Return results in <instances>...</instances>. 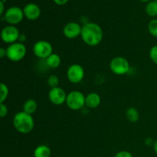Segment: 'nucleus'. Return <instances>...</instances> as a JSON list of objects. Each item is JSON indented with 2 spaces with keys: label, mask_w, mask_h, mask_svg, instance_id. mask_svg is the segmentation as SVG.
Segmentation results:
<instances>
[{
  "label": "nucleus",
  "mask_w": 157,
  "mask_h": 157,
  "mask_svg": "<svg viewBox=\"0 0 157 157\" xmlns=\"http://www.w3.org/2000/svg\"><path fill=\"white\" fill-rule=\"evenodd\" d=\"M12 123L15 130L23 134H27L32 132L35 127V121L32 115L23 110L15 113Z\"/></svg>",
  "instance_id": "2"
},
{
  "label": "nucleus",
  "mask_w": 157,
  "mask_h": 157,
  "mask_svg": "<svg viewBox=\"0 0 157 157\" xmlns=\"http://www.w3.org/2000/svg\"><path fill=\"white\" fill-rule=\"evenodd\" d=\"M34 157H51L52 150L47 145H39L34 150Z\"/></svg>",
  "instance_id": "15"
},
{
  "label": "nucleus",
  "mask_w": 157,
  "mask_h": 157,
  "mask_svg": "<svg viewBox=\"0 0 157 157\" xmlns=\"http://www.w3.org/2000/svg\"><path fill=\"white\" fill-rule=\"evenodd\" d=\"M148 31L152 36L157 38V18L152 19L149 22Z\"/></svg>",
  "instance_id": "20"
},
{
  "label": "nucleus",
  "mask_w": 157,
  "mask_h": 157,
  "mask_svg": "<svg viewBox=\"0 0 157 157\" xmlns=\"http://www.w3.org/2000/svg\"><path fill=\"white\" fill-rule=\"evenodd\" d=\"M140 2H150L151 0H140Z\"/></svg>",
  "instance_id": "31"
},
{
  "label": "nucleus",
  "mask_w": 157,
  "mask_h": 157,
  "mask_svg": "<svg viewBox=\"0 0 157 157\" xmlns=\"http://www.w3.org/2000/svg\"><path fill=\"white\" fill-rule=\"evenodd\" d=\"M81 30H82V26H81L79 23L71 21L64 25L63 29V34L67 38L74 39L81 35Z\"/></svg>",
  "instance_id": "11"
},
{
  "label": "nucleus",
  "mask_w": 157,
  "mask_h": 157,
  "mask_svg": "<svg viewBox=\"0 0 157 157\" xmlns=\"http://www.w3.org/2000/svg\"><path fill=\"white\" fill-rule=\"evenodd\" d=\"M1 1H2V2H5V1H6V0H1Z\"/></svg>",
  "instance_id": "32"
},
{
  "label": "nucleus",
  "mask_w": 157,
  "mask_h": 157,
  "mask_svg": "<svg viewBox=\"0 0 157 157\" xmlns=\"http://www.w3.org/2000/svg\"><path fill=\"white\" fill-rule=\"evenodd\" d=\"M33 53L37 58L46 59L53 53V47L49 41L40 40L34 44Z\"/></svg>",
  "instance_id": "6"
},
{
  "label": "nucleus",
  "mask_w": 157,
  "mask_h": 157,
  "mask_svg": "<svg viewBox=\"0 0 157 157\" xmlns=\"http://www.w3.org/2000/svg\"><path fill=\"white\" fill-rule=\"evenodd\" d=\"M8 111H9V110H8L7 106L4 103L0 104V117L2 118L6 117V115L8 114Z\"/></svg>",
  "instance_id": "23"
},
{
  "label": "nucleus",
  "mask_w": 157,
  "mask_h": 157,
  "mask_svg": "<svg viewBox=\"0 0 157 157\" xmlns=\"http://www.w3.org/2000/svg\"><path fill=\"white\" fill-rule=\"evenodd\" d=\"M37 108H38V104H37L36 101H35L34 99H29L23 104L22 110L25 113L32 115L35 113Z\"/></svg>",
  "instance_id": "16"
},
{
  "label": "nucleus",
  "mask_w": 157,
  "mask_h": 157,
  "mask_svg": "<svg viewBox=\"0 0 157 157\" xmlns=\"http://www.w3.org/2000/svg\"><path fill=\"white\" fill-rule=\"evenodd\" d=\"M59 82H60L59 78H58V77L55 75H50V76H49L47 79L48 84L49 87H51L52 88H53V87H58Z\"/></svg>",
  "instance_id": "21"
},
{
  "label": "nucleus",
  "mask_w": 157,
  "mask_h": 157,
  "mask_svg": "<svg viewBox=\"0 0 157 157\" xmlns=\"http://www.w3.org/2000/svg\"><path fill=\"white\" fill-rule=\"evenodd\" d=\"M21 33L15 25H7L1 32V38L6 44H13L18 41Z\"/></svg>",
  "instance_id": "8"
},
{
  "label": "nucleus",
  "mask_w": 157,
  "mask_h": 157,
  "mask_svg": "<svg viewBox=\"0 0 157 157\" xmlns=\"http://www.w3.org/2000/svg\"><path fill=\"white\" fill-rule=\"evenodd\" d=\"M154 142H155V140H153L150 137L147 138V139L145 140V144L146 145L149 146V147H151V146L153 147Z\"/></svg>",
  "instance_id": "25"
},
{
  "label": "nucleus",
  "mask_w": 157,
  "mask_h": 157,
  "mask_svg": "<svg viewBox=\"0 0 157 157\" xmlns=\"http://www.w3.org/2000/svg\"><path fill=\"white\" fill-rule=\"evenodd\" d=\"M24 15L27 19L30 21L38 19L41 15V9L38 5L35 3H29L23 9Z\"/></svg>",
  "instance_id": "12"
},
{
  "label": "nucleus",
  "mask_w": 157,
  "mask_h": 157,
  "mask_svg": "<svg viewBox=\"0 0 157 157\" xmlns=\"http://www.w3.org/2000/svg\"><path fill=\"white\" fill-rule=\"evenodd\" d=\"M9 87L4 83L0 84V104L4 103L9 95Z\"/></svg>",
  "instance_id": "19"
},
{
  "label": "nucleus",
  "mask_w": 157,
  "mask_h": 157,
  "mask_svg": "<svg viewBox=\"0 0 157 157\" xmlns=\"http://www.w3.org/2000/svg\"><path fill=\"white\" fill-rule=\"evenodd\" d=\"M45 63L48 67L52 69H56L61 65V58L59 55L56 53H52L49 57L45 59Z\"/></svg>",
  "instance_id": "14"
},
{
  "label": "nucleus",
  "mask_w": 157,
  "mask_h": 157,
  "mask_svg": "<svg viewBox=\"0 0 157 157\" xmlns=\"http://www.w3.org/2000/svg\"><path fill=\"white\" fill-rule=\"evenodd\" d=\"M126 117L130 122L136 123L140 119L139 111L135 107H129L126 111Z\"/></svg>",
  "instance_id": "17"
},
{
  "label": "nucleus",
  "mask_w": 157,
  "mask_h": 157,
  "mask_svg": "<svg viewBox=\"0 0 157 157\" xmlns=\"http://www.w3.org/2000/svg\"><path fill=\"white\" fill-rule=\"evenodd\" d=\"M25 40H26L25 35H24V34H21V35H20V37H19V39H18V41L21 43H24Z\"/></svg>",
  "instance_id": "29"
},
{
  "label": "nucleus",
  "mask_w": 157,
  "mask_h": 157,
  "mask_svg": "<svg viewBox=\"0 0 157 157\" xmlns=\"http://www.w3.org/2000/svg\"><path fill=\"white\" fill-rule=\"evenodd\" d=\"M6 55H7L6 48H0V58H3L4 57H6Z\"/></svg>",
  "instance_id": "27"
},
{
  "label": "nucleus",
  "mask_w": 157,
  "mask_h": 157,
  "mask_svg": "<svg viewBox=\"0 0 157 157\" xmlns=\"http://www.w3.org/2000/svg\"><path fill=\"white\" fill-rule=\"evenodd\" d=\"M55 2V4L58 5V6H64L65 5L69 0H53Z\"/></svg>",
  "instance_id": "26"
},
{
  "label": "nucleus",
  "mask_w": 157,
  "mask_h": 157,
  "mask_svg": "<svg viewBox=\"0 0 157 157\" xmlns=\"http://www.w3.org/2000/svg\"><path fill=\"white\" fill-rule=\"evenodd\" d=\"M155 1H157V0H155Z\"/></svg>",
  "instance_id": "33"
},
{
  "label": "nucleus",
  "mask_w": 157,
  "mask_h": 157,
  "mask_svg": "<svg viewBox=\"0 0 157 157\" xmlns=\"http://www.w3.org/2000/svg\"><path fill=\"white\" fill-rule=\"evenodd\" d=\"M110 69L114 75H126L130 71V63L124 57H115L110 61Z\"/></svg>",
  "instance_id": "5"
},
{
  "label": "nucleus",
  "mask_w": 157,
  "mask_h": 157,
  "mask_svg": "<svg viewBox=\"0 0 157 157\" xmlns=\"http://www.w3.org/2000/svg\"><path fill=\"white\" fill-rule=\"evenodd\" d=\"M114 157H133L131 153H130L129 151L127 150H122V151H120L118 153H117L115 154Z\"/></svg>",
  "instance_id": "24"
},
{
  "label": "nucleus",
  "mask_w": 157,
  "mask_h": 157,
  "mask_svg": "<svg viewBox=\"0 0 157 157\" xmlns=\"http://www.w3.org/2000/svg\"><path fill=\"white\" fill-rule=\"evenodd\" d=\"M67 94L64 89L60 87L51 88L48 92L49 101L55 105H61L66 102Z\"/></svg>",
  "instance_id": "10"
},
{
  "label": "nucleus",
  "mask_w": 157,
  "mask_h": 157,
  "mask_svg": "<svg viewBox=\"0 0 157 157\" xmlns=\"http://www.w3.org/2000/svg\"><path fill=\"white\" fill-rule=\"evenodd\" d=\"M86 97L79 90H72L67 94L66 105L72 110H79L85 106Z\"/></svg>",
  "instance_id": "4"
},
{
  "label": "nucleus",
  "mask_w": 157,
  "mask_h": 157,
  "mask_svg": "<svg viewBox=\"0 0 157 157\" xmlns=\"http://www.w3.org/2000/svg\"><path fill=\"white\" fill-rule=\"evenodd\" d=\"M81 37L86 44L94 47L101 42L104 37V32L97 23L87 22L82 26Z\"/></svg>",
  "instance_id": "1"
},
{
  "label": "nucleus",
  "mask_w": 157,
  "mask_h": 157,
  "mask_svg": "<svg viewBox=\"0 0 157 157\" xmlns=\"http://www.w3.org/2000/svg\"><path fill=\"white\" fill-rule=\"evenodd\" d=\"M84 69L78 64H71L67 68V77L69 81L73 84H78L81 82L84 78Z\"/></svg>",
  "instance_id": "9"
},
{
  "label": "nucleus",
  "mask_w": 157,
  "mask_h": 157,
  "mask_svg": "<svg viewBox=\"0 0 157 157\" xmlns=\"http://www.w3.org/2000/svg\"><path fill=\"white\" fill-rule=\"evenodd\" d=\"M153 150H154L155 153L157 154V140H155L154 144H153Z\"/></svg>",
  "instance_id": "30"
},
{
  "label": "nucleus",
  "mask_w": 157,
  "mask_h": 157,
  "mask_svg": "<svg viewBox=\"0 0 157 157\" xmlns=\"http://www.w3.org/2000/svg\"><path fill=\"white\" fill-rule=\"evenodd\" d=\"M23 9L17 6L9 8L4 14V18L10 25H15L22 21L24 18Z\"/></svg>",
  "instance_id": "7"
},
{
  "label": "nucleus",
  "mask_w": 157,
  "mask_h": 157,
  "mask_svg": "<svg viewBox=\"0 0 157 157\" xmlns=\"http://www.w3.org/2000/svg\"><path fill=\"white\" fill-rule=\"evenodd\" d=\"M7 55L6 57L12 62H18L21 61L25 57L27 53V48L24 43L19 41L11 44L6 48Z\"/></svg>",
  "instance_id": "3"
},
{
  "label": "nucleus",
  "mask_w": 157,
  "mask_h": 157,
  "mask_svg": "<svg viewBox=\"0 0 157 157\" xmlns=\"http://www.w3.org/2000/svg\"><path fill=\"white\" fill-rule=\"evenodd\" d=\"M146 12L151 17L157 16V1L153 0L147 3L146 6Z\"/></svg>",
  "instance_id": "18"
},
{
  "label": "nucleus",
  "mask_w": 157,
  "mask_h": 157,
  "mask_svg": "<svg viewBox=\"0 0 157 157\" xmlns=\"http://www.w3.org/2000/svg\"><path fill=\"white\" fill-rule=\"evenodd\" d=\"M150 58L151 61L157 65V44L153 45L150 50Z\"/></svg>",
  "instance_id": "22"
},
{
  "label": "nucleus",
  "mask_w": 157,
  "mask_h": 157,
  "mask_svg": "<svg viewBox=\"0 0 157 157\" xmlns=\"http://www.w3.org/2000/svg\"><path fill=\"white\" fill-rule=\"evenodd\" d=\"M101 98L98 94L95 92H91L86 96L85 106L88 108L94 109L97 108L101 104Z\"/></svg>",
  "instance_id": "13"
},
{
  "label": "nucleus",
  "mask_w": 157,
  "mask_h": 157,
  "mask_svg": "<svg viewBox=\"0 0 157 157\" xmlns=\"http://www.w3.org/2000/svg\"><path fill=\"white\" fill-rule=\"evenodd\" d=\"M4 13V2L0 1V15H3Z\"/></svg>",
  "instance_id": "28"
}]
</instances>
